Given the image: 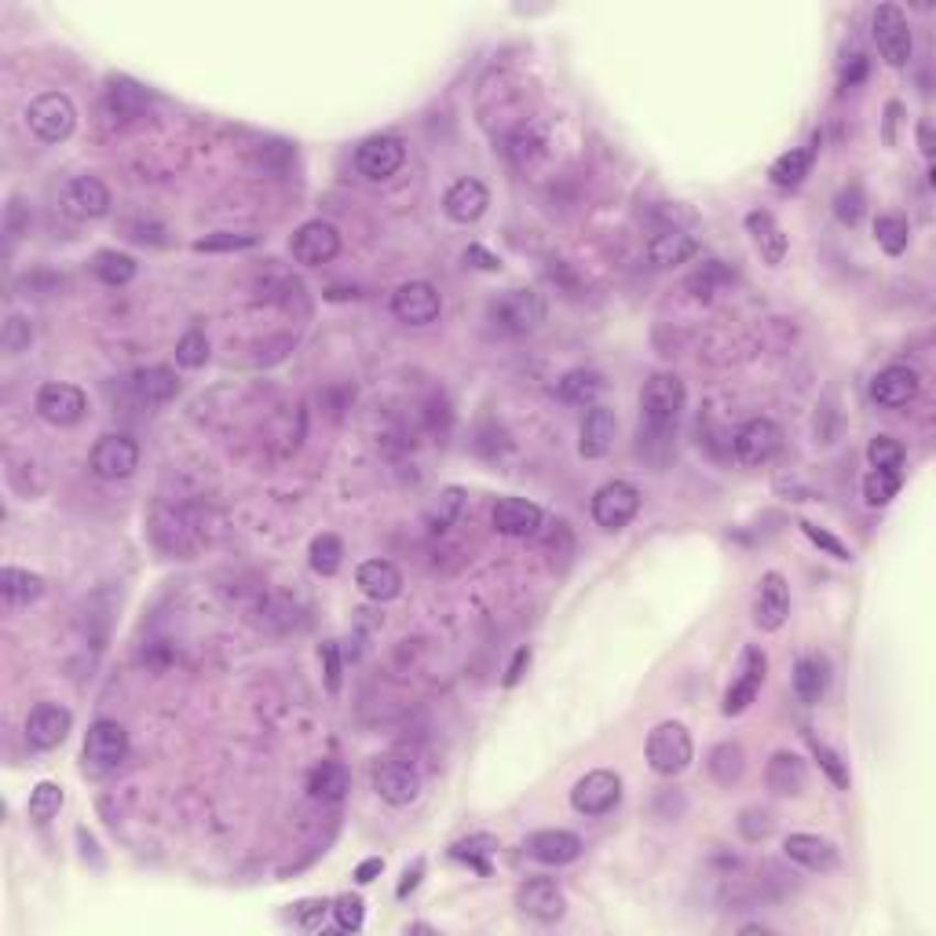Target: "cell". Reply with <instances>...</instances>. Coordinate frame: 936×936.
I'll use <instances>...</instances> for the list:
<instances>
[{
  "label": "cell",
  "mask_w": 936,
  "mask_h": 936,
  "mask_svg": "<svg viewBox=\"0 0 936 936\" xmlns=\"http://www.w3.org/2000/svg\"><path fill=\"white\" fill-rule=\"evenodd\" d=\"M176 362H179V367H187V370L205 367V362H209V337H205L202 329H191V334L179 337Z\"/></svg>",
  "instance_id": "bcb514c9"
},
{
  "label": "cell",
  "mask_w": 936,
  "mask_h": 936,
  "mask_svg": "<svg viewBox=\"0 0 936 936\" xmlns=\"http://www.w3.org/2000/svg\"><path fill=\"white\" fill-rule=\"evenodd\" d=\"M88 410V399L77 384H66V381H48L41 384L37 392V414L48 421V425H59V428H70L77 421L85 417Z\"/></svg>",
  "instance_id": "5bb4252c"
},
{
  "label": "cell",
  "mask_w": 936,
  "mask_h": 936,
  "mask_svg": "<svg viewBox=\"0 0 936 936\" xmlns=\"http://www.w3.org/2000/svg\"><path fill=\"white\" fill-rule=\"evenodd\" d=\"M808 750H813V758L819 761V769L827 772V780L835 783L838 791H849V769H845V761L838 758V753L827 743H819L816 736H808Z\"/></svg>",
  "instance_id": "f6af8a7d"
},
{
  "label": "cell",
  "mask_w": 936,
  "mask_h": 936,
  "mask_svg": "<svg viewBox=\"0 0 936 936\" xmlns=\"http://www.w3.org/2000/svg\"><path fill=\"white\" fill-rule=\"evenodd\" d=\"M348 791H351V772L340 761H323L312 772V780H307V794H312L315 802H326V805L340 802Z\"/></svg>",
  "instance_id": "d6a6232c"
},
{
  "label": "cell",
  "mask_w": 936,
  "mask_h": 936,
  "mask_svg": "<svg viewBox=\"0 0 936 936\" xmlns=\"http://www.w3.org/2000/svg\"><path fill=\"white\" fill-rule=\"evenodd\" d=\"M684 381L677 373H655L641 388V447L644 443H662L677 432L684 410Z\"/></svg>",
  "instance_id": "6da1fadb"
},
{
  "label": "cell",
  "mask_w": 936,
  "mask_h": 936,
  "mask_svg": "<svg viewBox=\"0 0 936 936\" xmlns=\"http://www.w3.org/2000/svg\"><path fill=\"white\" fill-rule=\"evenodd\" d=\"M747 231H750V238H753V246H758V253H761L764 264H772V268L783 264V257H786V235H783V227L775 224L772 213H764V209L747 213Z\"/></svg>",
  "instance_id": "83f0119b"
},
{
  "label": "cell",
  "mask_w": 936,
  "mask_h": 936,
  "mask_svg": "<svg viewBox=\"0 0 936 936\" xmlns=\"http://www.w3.org/2000/svg\"><path fill=\"white\" fill-rule=\"evenodd\" d=\"M600 392H603V377L597 370H570L556 384V395L570 406H597Z\"/></svg>",
  "instance_id": "836d02e7"
},
{
  "label": "cell",
  "mask_w": 936,
  "mask_h": 936,
  "mask_svg": "<svg viewBox=\"0 0 936 936\" xmlns=\"http://www.w3.org/2000/svg\"><path fill=\"white\" fill-rule=\"evenodd\" d=\"M647 764H652V772L659 775H681L684 769L692 764V736L688 728H684L681 721H662L655 725L652 732H647Z\"/></svg>",
  "instance_id": "277c9868"
},
{
  "label": "cell",
  "mask_w": 936,
  "mask_h": 936,
  "mask_svg": "<svg viewBox=\"0 0 936 936\" xmlns=\"http://www.w3.org/2000/svg\"><path fill=\"white\" fill-rule=\"evenodd\" d=\"M74 728V714L59 703H37L26 717V743L33 750H55L66 743Z\"/></svg>",
  "instance_id": "e0dca14e"
},
{
  "label": "cell",
  "mask_w": 936,
  "mask_h": 936,
  "mask_svg": "<svg viewBox=\"0 0 936 936\" xmlns=\"http://www.w3.org/2000/svg\"><path fill=\"white\" fill-rule=\"evenodd\" d=\"M443 312V296L432 282H403L392 293V315L406 326H428Z\"/></svg>",
  "instance_id": "7c38bea8"
},
{
  "label": "cell",
  "mask_w": 936,
  "mask_h": 936,
  "mask_svg": "<svg viewBox=\"0 0 936 936\" xmlns=\"http://www.w3.org/2000/svg\"><path fill=\"white\" fill-rule=\"evenodd\" d=\"M874 238H878V246H882L889 257H900L907 249L911 227H907L904 216H878V220H874Z\"/></svg>",
  "instance_id": "b9f144b4"
},
{
  "label": "cell",
  "mask_w": 936,
  "mask_h": 936,
  "mask_svg": "<svg viewBox=\"0 0 936 936\" xmlns=\"http://www.w3.org/2000/svg\"><path fill=\"white\" fill-rule=\"evenodd\" d=\"M487 209H490V191L479 184L476 176L454 179L447 194H443V213H447L454 224H476Z\"/></svg>",
  "instance_id": "44dd1931"
},
{
  "label": "cell",
  "mask_w": 936,
  "mask_h": 936,
  "mask_svg": "<svg viewBox=\"0 0 936 936\" xmlns=\"http://www.w3.org/2000/svg\"><path fill=\"white\" fill-rule=\"evenodd\" d=\"M614 432H619V421H614V410L611 406H589L586 421L578 428V454L586 461H597L603 454L611 450L614 443Z\"/></svg>",
  "instance_id": "cb8c5ba5"
},
{
  "label": "cell",
  "mask_w": 936,
  "mask_h": 936,
  "mask_svg": "<svg viewBox=\"0 0 936 936\" xmlns=\"http://www.w3.org/2000/svg\"><path fill=\"white\" fill-rule=\"evenodd\" d=\"M589 512H592V520H597V527L622 531L625 523L641 512V490L633 483H625V479H611V483H603L597 494H592Z\"/></svg>",
  "instance_id": "8992f818"
},
{
  "label": "cell",
  "mask_w": 936,
  "mask_h": 936,
  "mask_svg": "<svg viewBox=\"0 0 936 936\" xmlns=\"http://www.w3.org/2000/svg\"><path fill=\"white\" fill-rule=\"evenodd\" d=\"M26 124L30 132L37 135L41 143H63L70 140L74 124H77V107L66 92H41L37 99H30L26 107Z\"/></svg>",
  "instance_id": "3957f363"
},
{
  "label": "cell",
  "mask_w": 936,
  "mask_h": 936,
  "mask_svg": "<svg viewBox=\"0 0 936 936\" xmlns=\"http://www.w3.org/2000/svg\"><path fill=\"white\" fill-rule=\"evenodd\" d=\"M63 209L74 220H99V216L110 213V191L96 176H74L63 187Z\"/></svg>",
  "instance_id": "ffe728a7"
},
{
  "label": "cell",
  "mask_w": 936,
  "mask_h": 936,
  "mask_svg": "<svg viewBox=\"0 0 936 936\" xmlns=\"http://www.w3.org/2000/svg\"><path fill=\"white\" fill-rule=\"evenodd\" d=\"M329 911L326 900H304V904H296V922H304V926H318V918H323Z\"/></svg>",
  "instance_id": "9f6ffc18"
},
{
  "label": "cell",
  "mask_w": 936,
  "mask_h": 936,
  "mask_svg": "<svg viewBox=\"0 0 936 936\" xmlns=\"http://www.w3.org/2000/svg\"><path fill=\"white\" fill-rule=\"evenodd\" d=\"M783 852L791 856L794 863H802V867H808V871H819V874L835 871V867L841 863L835 845H830L827 838H819V835H791L783 841Z\"/></svg>",
  "instance_id": "484cf974"
},
{
  "label": "cell",
  "mask_w": 936,
  "mask_h": 936,
  "mask_svg": "<svg viewBox=\"0 0 936 936\" xmlns=\"http://www.w3.org/2000/svg\"><path fill=\"white\" fill-rule=\"evenodd\" d=\"M92 472L99 479H129L140 468V443L121 432H110L92 447Z\"/></svg>",
  "instance_id": "4fadbf2b"
},
{
  "label": "cell",
  "mask_w": 936,
  "mask_h": 936,
  "mask_svg": "<svg viewBox=\"0 0 936 936\" xmlns=\"http://www.w3.org/2000/svg\"><path fill=\"white\" fill-rule=\"evenodd\" d=\"M619 802H622V780H619V772H611V769L586 772L575 783V791H570V805H575V813L581 816H603Z\"/></svg>",
  "instance_id": "ba28073f"
},
{
  "label": "cell",
  "mask_w": 936,
  "mask_h": 936,
  "mask_svg": "<svg viewBox=\"0 0 936 936\" xmlns=\"http://www.w3.org/2000/svg\"><path fill=\"white\" fill-rule=\"evenodd\" d=\"M323 662H326V688L337 695L340 692V655H337L334 641L323 644Z\"/></svg>",
  "instance_id": "11a10c76"
},
{
  "label": "cell",
  "mask_w": 936,
  "mask_h": 936,
  "mask_svg": "<svg viewBox=\"0 0 936 936\" xmlns=\"http://www.w3.org/2000/svg\"><path fill=\"white\" fill-rule=\"evenodd\" d=\"M257 242H260L257 235H231V231H224V235L198 238L194 249H198V253H235V249H253Z\"/></svg>",
  "instance_id": "681fc988"
},
{
  "label": "cell",
  "mask_w": 936,
  "mask_h": 936,
  "mask_svg": "<svg viewBox=\"0 0 936 936\" xmlns=\"http://www.w3.org/2000/svg\"><path fill=\"white\" fill-rule=\"evenodd\" d=\"M808 168H813V151H805V146H794V151L780 154L769 168V179L780 191H794L805 184Z\"/></svg>",
  "instance_id": "e575fe53"
},
{
  "label": "cell",
  "mask_w": 936,
  "mask_h": 936,
  "mask_svg": "<svg viewBox=\"0 0 936 936\" xmlns=\"http://www.w3.org/2000/svg\"><path fill=\"white\" fill-rule=\"evenodd\" d=\"M92 271L102 285H113V290H118V285H129L135 279V260L129 253H118V249H102L92 260Z\"/></svg>",
  "instance_id": "74e56055"
},
{
  "label": "cell",
  "mask_w": 936,
  "mask_h": 936,
  "mask_svg": "<svg viewBox=\"0 0 936 936\" xmlns=\"http://www.w3.org/2000/svg\"><path fill=\"white\" fill-rule=\"evenodd\" d=\"M516 907L527 918L542 922V926H553V922H560L567 915V896L553 878H527L516 889Z\"/></svg>",
  "instance_id": "8fae6325"
},
{
  "label": "cell",
  "mask_w": 936,
  "mask_h": 936,
  "mask_svg": "<svg viewBox=\"0 0 936 936\" xmlns=\"http://www.w3.org/2000/svg\"><path fill=\"white\" fill-rule=\"evenodd\" d=\"M370 783H373L377 797L388 802V805H410V802H417V794H421L417 769H414V764H406V761H399V758L373 761Z\"/></svg>",
  "instance_id": "52a82bcc"
},
{
  "label": "cell",
  "mask_w": 936,
  "mask_h": 936,
  "mask_svg": "<svg viewBox=\"0 0 936 936\" xmlns=\"http://www.w3.org/2000/svg\"><path fill=\"white\" fill-rule=\"evenodd\" d=\"M725 282H732V271H728L721 260H706V264L688 279V290L695 296H710L717 285H725Z\"/></svg>",
  "instance_id": "7dc6e473"
},
{
  "label": "cell",
  "mask_w": 936,
  "mask_h": 936,
  "mask_svg": "<svg viewBox=\"0 0 936 936\" xmlns=\"http://www.w3.org/2000/svg\"><path fill=\"white\" fill-rule=\"evenodd\" d=\"M129 392L140 399V403L157 406V403H168V399L179 395V381L168 367H146V370H135L129 377Z\"/></svg>",
  "instance_id": "f1b7e54d"
},
{
  "label": "cell",
  "mask_w": 936,
  "mask_h": 936,
  "mask_svg": "<svg viewBox=\"0 0 936 936\" xmlns=\"http://www.w3.org/2000/svg\"><path fill=\"white\" fill-rule=\"evenodd\" d=\"M871 37L878 44V55L889 66H907L911 52H915V37H911L907 15L896 4H878L871 19Z\"/></svg>",
  "instance_id": "5b68a950"
},
{
  "label": "cell",
  "mask_w": 936,
  "mask_h": 936,
  "mask_svg": "<svg viewBox=\"0 0 936 936\" xmlns=\"http://www.w3.org/2000/svg\"><path fill=\"white\" fill-rule=\"evenodd\" d=\"M764 670H769V659H764L761 647H747V652H743V666H739V677L732 681V688L725 692V706H721V710H725L728 717H739L743 710H750V703L761 695Z\"/></svg>",
  "instance_id": "d6986e66"
},
{
  "label": "cell",
  "mask_w": 936,
  "mask_h": 936,
  "mask_svg": "<svg viewBox=\"0 0 936 936\" xmlns=\"http://www.w3.org/2000/svg\"><path fill=\"white\" fill-rule=\"evenodd\" d=\"M403 162H406V143L399 140V135H388V132L370 135V140L356 151L359 173L367 179H377V184H381V179H392L399 168H403Z\"/></svg>",
  "instance_id": "9a60e30c"
},
{
  "label": "cell",
  "mask_w": 936,
  "mask_h": 936,
  "mask_svg": "<svg viewBox=\"0 0 936 936\" xmlns=\"http://www.w3.org/2000/svg\"><path fill=\"white\" fill-rule=\"evenodd\" d=\"M340 560H345V542L337 538V534H318V538L312 542V567L315 575H337L340 570Z\"/></svg>",
  "instance_id": "7bdbcfd3"
},
{
  "label": "cell",
  "mask_w": 936,
  "mask_h": 936,
  "mask_svg": "<svg viewBox=\"0 0 936 936\" xmlns=\"http://www.w3.org/2000/svg\"><path fill=\"white\" fill-rule=\"evenodd\" d=\"M290 253L296 264L304 268H323L340 253V231L326 220H307L304 227H296Z\"/></svg>",
  "instance_id": "30bf717a"
},
{
  "label": "cell",
  "mask_w": 936,
  "mask_h": 936,
  "mask_svg": "<svg viewBox=\"0 0 936 936\" xmlns=\"http://www.w3.org/2000/svg\"><path fill=\"white\" fill-rule=\"evenodd\" d=\"M900 483H904V476H900V472H889V468H871L867 479H863V501L871 509H885L889 501L900 494Z\"/></svg>",
  "instance_id": "ab89813d"
},
{
  "label": "cell",
  "mask_w": 936,
  "mask_h": 936,
  "mask_svg": "<svg viewBox=\"0 0 936 936\" xmlns=\"http://www.w3.org/2000/svg\"><path fill=\"white\" fill-rule=\"evenodd\" d=\"M63 802H66L63 786H59V783H52V780H44V783H37V786H33V791H30L26 813H30L33 824H52V819L59 816Z\"/></svg>",
  "instance_id": "f35d334b"
},
{
  "label": "cell",
  "mask_w": 936,
  "mask_h": 936,
  "mask_svg": "<svg viewBox=\"0 0 936 936\" xmlns=\"http://www.w3.org/2000/svg\"><path fill=\"white\" fill-rule=\"evenodd\" d=\"M918 135H922V154H926V157H929V154H933V135H929V124H926V121H922V129H918Z\"/></svg>",
  "instance_id": "be15d7a7"
},
{
  "label": "cell",
  "mask_w": 936,
  "mask_h": 936,
  "mask_svg": "<svg viewBox=\"0 0 936 936\" xmlns=\"http://www.w3.org/2000/svg\"><path fill=\"white\" fill-rule=\"evenodd\" d=\"M523 852L545 867H564V863H575L581 856V838L570 835V830H534V835L523 841Z\"/></svg>",
  "instance_id": "603a6c76"
},
{
  "label": "cell",
  "mask_w": 936,
  "mask_h": 936,
  "mask_svg": "<svg viewBox=\"0 0 936 936\" xmlns=\"http://www.w3.org/2000/svg\"><path fill=\"white\" fill-rule=\"evenodd\" d=\"M124 753H129V732H124V725L118 721H96L92 728H88L85 736V761L92 764L96 772H110L118 769V764L124 761Z\"/></svg>",
  "instance_id": "2e32d148"
},
{
  "label": "cell",
  "mask_w": 936,
  "mask_h": 936,
  "mask_svg": "<svg viewBox=\"0 0 936 936\" xmlns=\"http://www.w3.org/2000/svg\"><path fill=\"white\" fill-rule=\"evenodd\" d=\"M827 684H830V673H827V662L819 655H802L794 666V692L797 699L805 706H816L819 699L827 695Z\"/></svg>",
  "instance_id": "1f68e13d"
},
{
  "label": "cell",
  "mask_w": 936,
  "mask_h": 936,
  "mask_svg": "<svg viewBox=\"0 0 936 936\" xmlns=\"http://www.w3.org/2000/svg\"><path fill=\"white\" fill-rule=\"evenodd\" d=\"M922 377L911 367H885L871 381V395L878 406H907L918 395Z\"/></svg>",
  "instance_id": "d4e9b609"
},
{
  "label": "cell",
  "mask_w": 936,
  "mask_h": 936,
  "mask_svg": "<svg viewBox=\"0 0 936 936\" xmlns=\"http://www.w3.org/2000/svg\"><path fill=\"white\" fill-rule=\"evenodd\" d=\"M764 780H769V791H772V794L797 797V794L805 791V783H808V769H805V761L797 758V753H791V750H775L772 761H769V769H764Z\"/></svg>",
  "instance_id": "4316f807"
},
{
  "label": "cell",
  "mask_w": 936,
  "mask_h": 936,
  "mask_svg": "<svg viewBox=\"0 0 936 936\" xmlns=\"http://www.w3.org/2000/svg\"><path fill=\"white\" fill-rule=\"evenodd\" d=\"M498 849V841L490 838V835H472V838H465V841H458V845H450V856L454 860H461V863H468V867H476L479 874H490V863H487V856Z\"/></svg>",
  "instance_id": "60d3db41"
},
{
  "label": "cell",
  "mask_w": 936,
  "mask_h": 936,
  "mask_svg": "<svg viewBox=\"0 0 936 936\" xmlns=\"http://www.w3.org/2000/svg\"><path fill=\"white\" fill-rule=\"evenodd\" d=\"M835 213H838L841 224H849V227L860 224V216H863V191L860 187H845L835 198Z\"/></svg>",
  "instance_id": "db71d44e"
},
{
  "label": "cell",
  "mask_w": 936,
  "mask_h": 936,
  "mask_svg": "<svg viewBox=\"0 0 936 936\" xmlns=\"http://www.w3.org/2000/svg\"><path fill=\"white\" fill-rule=\"evenodd\" d=\"M0 592H4L8 603L22 608V603L41 600L44 578H41V575H30V570H22V567H4V570H0Z\"/></svg>",
  "instance_id": "d590c367"
},
{
  "label": "cell",
  "mask_w": 936,
  "mask_h": 936,
  "mask_svg": "<svg viewBox=\"0 0 936 936\" xmlns=\"http://www.w3.org/2000/svg\"><path fill=\"white\" fill-rule=\"evenodd\" d=\"M867 74V59L863 55H852V70H845V88H852L856 81H863Z\"/></svg>",
  "instance_id": "6125c7cd"
},
{
  "label": "cell",
  "mask_w": 936,
  "mask_h": 936,
  "mask_svg": "<svg viewBox=\"0 0 936 936\" xmlns=\"http://www.w3.org/2000/svg\"><path fill=\"white\" fill-rule=\"evenodd\" d=\"M487 323L498 329V334L520 337L531 334L545 323V301L534 290H505L498 293L487 307Z\"/></svg>",
  "instance_id": "7a4b0ae2"
},
{
  "label": "cell",
  "mask_w": 936,
  "mask_h": 936,
  "mask_svg": "<svg viewBox=\"0 0 936 936\" xmlns=\"http://www.w3.org/2000/svg\"><path fill=\"white\" fill-rule=\"evenodd\" d=\"M747 772V753L739 743H717L714 753H710V775L721 786H732L743 780Z\"/></svg>",
  "instance_id": "8d00e7d4"
},
{
  "label": "cell",
  "mask_w": 936,
  "mask_h": 936,
  "mask_svg": "<svg viewBox=\"0 0 936 936\" xmlns=\"http://www.w3.org/2000/svg\"><path fill=\"white\" fill-rule=\"evenodd\" d=\"M30 345H33V326H30V318L8 315L4 334H0V348H4L8 356H19V351H26Z\"/></svg>",
  "instance_id": "f907efd6"
},
{
  "label": "cell",
  "mask_w": 936,
  "mask_h": 936,
  "mask_svg": "<svg viewBox=\"0 0 936 936\" xmlns=\"http://www.w3.org/2000/svg\"><path fill=\"white\" fill-rule=\"evenodd\" d=\"M542 520V509L527 498H501L494 512H490L494 531L505 534V538H531V534H538Z\"/></svg>",
  "instance_id": "7402d4cb"
},
{
  "label": "cell",
  "mask_w": 936,
  "mask_h": 936,
  "mask_svg": "<svg viewBox=\"0 0 936 936\" xmlns=\"http://www.w3.org/2000/svg\"><path fill=\"white\" fill-rule=\"evenodd\" d=\"M904 443L893 439V436H874L871 443H867V461H871V468H889V472H900L904 468Z\"/></svg>",
  "instance_id": "ee69618b"
},
{
  "label": "cell",
  "mask_w": 936,
  "mask_h": 936,
  "mask_svg": "<svg viewBox=\"0 0 936 936\" xmlns=\"http://www.w3.org/2000/svg\"><path fill=\"white\" fill-rule=\"evenodd\" d=\"M334 922H337V929L340 933H359L362 929V922H367V907H362V900L359 896H337L334 900Z\"/></svg>",
  "instance_id": "c3c4849f"
},
{
  "label": "cell",
  "mask_w": 936,
  "mask_h": 936,
  "mask_svg": "<svg viewBox=\"0 0 936 936\" xmlns=\"http://www.w3.org/2000/svg\"><path fill=\"white\" fill-rule=\"evenodd\" d=\"M695 253H699V238L688 231H662L647 242V260H652L655 268L688 264Z\"/></svg>",
  "instance_id": "4dcf8cb0"
},
{
  "label": "cell",
  "mask_w": 936,
  "mask_h": 936,
  "mask_svg": "<svg viewBox=\"0 0 936 936\" xmlns=\"http://www.w3.org/2000/svg\"><path fill=\"white\" fill-rule=\"evenodd\" d=\"M791 619V589H786V578L780 570H769L761 575L758 597H753V622L764 633L783 630V622Z\"/></svg>",
  "instance_id": "ac0fdd59"
},
{
  "label": "cell",
  "mask_w": 936,
  "mask_h": 936,
  "mask_svg": "<svg viewBox=\"0 0 936 936\" xmlns=\"http://www.w3.org/2000/svg\"><path fill=\"white\" fill-rule=\"evenodd\" d=\"M381 871H384V860H381V856H370V860H362V863L356 867V882H359V885H370Z\"/></svg>",
  "instance_id": "91938a15"
},
{
  "label": "cell",
  "mask_w": 936,
  "mask_h": 936,
  "mask_svg": "<svg viewBox=\"0 0 936 936\" xmlns=\"http://www.w3.org/2000/svg\"><path fill=\"white\" fill-rule=\"evenodd\" d=\"M780 447H783V428L775 425V421H769V417H753V421H747V425L739 428L736 439H732L736 461H739V465H750V468L772 461L775 454H780Z\"/></svg>",
  "instance_id": "9c48e42d"
},
{
  "label": "cell",
  "mask_w": 936,
  "mask_h": 936,
  "mask_svg": "<svg viewBox=\"0 0 936 936\" xmlns=\"http://www.w3.org/2000/svg\"><path fill=\"white\" fill-rule=\"evenodd\" d=\"M356 581H359V589L367 592L370 600H377V603L395 600L399 592H403V575H399V567L388 564V560H367V564H359Z\"/></svg>",
  "instance_id": "f546056e"
},
{
  "label": "cell",
  "mask_w": 936,
  "mask_h": 936,
  "mask_svg": "<svg viewBox=\"0 0 936 936\" xmlns=\"http://www.w3.org/2000/svg\"><path fill=\"white\" fill-rule=\"evenodd\" d=\"M421 874H425V863H421V860H417L414 867H406V871H403V882H399V889H395V896L406 900L410 893H414L417 882H421Z\"/></svg>",
  "instance_id": "680465c9"
},
{
  "label": "cell",
  "mask_w": 936,
  "mask_h": 936,
  "mask_svg": "<svg viewBox=\"0 0 936 936\" xmlns=\"http://www.w3.org/2000/svg\"><path fill=\"white\" fill-rule=\"evenodd\" d=\"M531 666V647H520L516 655H512V662H509V673H505V688H512V684H520V677H523V670Z\"/></svg>",
  "instance_id": "6f0895ef"
},
{
  "label": "cell",
  "mask_w": 936,
  "mask_h": 936,
  "mask_svg": "<svg viewBox=\"0 0 936 936\" xmlns=\"http://www.w3.org/2000/svg\"><path fill=\"white\" fill-rule=\"evenodd\" d=\"M465 260H472V264H476V268H483V271H498V268H501V260H498V257H490L483 246H468Z\"/></svg>",
  "instance_id": "94428289"
},
{
  "label": "cell",
  "mask_w": 936,
  "mask_h": 936,
  "mask_svg": "<svg viewBox=\"0 0 936 936\" xmlns=\"http://www.w3.org/2000/svg\"><path fill=\"white\" fill-rule=\"evenodd\" d=\"M461 501H465V494H461V487H447L439 494V505L428 512V523H432V531H447L454 520H458V512H461Z\"/></svg>",
  "instance_id": "816d5d0a"
},
{
  "label": "cell",
  "mask_w": 936,
  "mask_h": 936,
  "mask_svg": "<svg viewBox=\"0 0 936 936\" xmlns=\"http://www.w3.org/2000/svg\"><path fill=\"white\" fill-rule=\"evenodd\" d=\"M797 527L805 531V538H808V542L819 545V549H824V553H830V556H835V560H849V556H852V553H849V545H841V542L835 538V534H827L824 527H816V523L802 520V523H797Z\"/></svg>",
  "instance_id": "f5cc1de1"
}]
</instances>
